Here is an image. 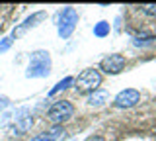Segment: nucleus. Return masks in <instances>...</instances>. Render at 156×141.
I'll return each instance as SVG.
<instances>
[{
  "label": "nucleus",
  "mask_w": 156,
  "mask_h": 141,
  "mask_svg": "<svg viewBox=\"0 0 156 141\" xmlns=\"http://www.w3.org/2000/svg\"><path fill=\"white\" fill-rule=\"evenodd\" d=\"M76 22H78V12L72 6H66L65 10L61 12V16H58V35H61L62 39L70 37V33L74 32V28H76Z\"/></svg>",
  "instance_id": "obj_4"
},
{
  "label": "nucleus",
  "mask_w": 156,
  "mask_h": 141,
  "mask_svg": "<svg viewBox=\"0 0 156 141\" xmlns=\"http://www.w3.org/2000/svg\"><path fill=\"white\" fill-rule=\"evenodd\" d=\"M76 84V90L80 94H90V92L98 90V86L101 84V75L94 69H88V71H82L78 75V79L74 80Z\"/></svg>",
  "instance_id": "obj_2"
},
{
  "label": "nucleus",
  "mask_w": 156,
  "mask_h": 141,
  "mask_svg": "<svg viewBox=\"0 0 156 141\" xmlns=\"http://www.w3.org/2000/svg\"><path fill=\"white\" fill-rule=\"evenodd\" d=\"M72 82H74V79H72V76H66V79H62L61 82H57V84H55V88H53L51 92H49V96H55L57 92H61V90L68 88V86H70Z\"/></svg>",
  "instance_id": "obj_11"
},
{
  "label": "nucleus",
  "mask_w": 156,
  "mask_h": 141,
  "mask_svg": "<svg viewBox=\"0 0 156 141\" xmlns=\"http://www.w3.org/2000/svg\"><path fill=\"white\" fill-rule=\"evenodd\" d=\"M45 16H47L45 12H35V14H31L29 18H26V22H23L22 26H18L16 30L12 32V35H14V37H20V35H23V33H26V32L29 30V28H35V26H37V22L45 20Z\"/></svg>",
  "instance_id": "obj_7"
},
{
  "label": "nucleus",
  "mask_w": 156,
  "mask_h": 141,
  "mask_svg": "<svg viewBox=\"0 0 156 141\" xmlns=\"http://www.w3.org/2000/svg\"><path fill=\"white\" fill-rule=\"evenodd\" d=\"M86 141H105L104 137H100V135H90V137H88Z\"/></svg>",
  "instance_id": "obj_15"
},
{
  "label": "nucleus",
  "mask_w": 156,
  "mask_h": 141,
  "mask_svg": "<svg viewBox=\"0 0 156 141\" xmlns=\"http://www.w3.org/2000/svg\"><path fill=\"white\" fill-rule=\"evenodd\" d=\"M31 125H33V120H31V116H27V110L22 114V118H16V121H14V125H12V133H26V131L31 129Z\"/></svg>",
  "instance_id": "obj_8"
},
{
  "label": "nucleus",
  "mask_w": 156,
  "mask_h": 141,
  "mask_svg": "<svg viewBox=\"0 0 156 141\" xmlns=\"http://www.w3.org/2000/svg\"><path fill=\"white\" fill-rule=\"evenodd\" d=\"M107 98H109V94H107L105 90H94L88 96V104L90 106H101V104L107 102Z\"/></svg>",
  "instance_id": "obj_10"
},
{
  "label": "nucleus",
  "mask_w": 156,
  "mask_h": 141,
  "mask_svg": "<svg viewBox=\"0 0 156 141\" xmlns=\"http://www.w3.org/2000/svg\"><path fill=\"white\" fill-rule=\"evenodd\" d=\"M65 137H66V131L57 125V128L49 129V131H45V133L37 135V137H33L31 141H61V139H65Z\"/></svg>",
  "instance_id": "obj_9"
},
{
  "label": "nucleus",
  "mask_w": 156,
  "mask_h": 141,
  "mask_svg": "<svg viewBox=\"0 0 156 141\" xmlns=\"http://www.w3.org/2000/svg\"><path fill=\"white\" fill-rule=\"evenodd\" d=\"M74 114V106L70 104L68 100H57L53 102V106L47 112V118L53 121V124H61V121H66L72 118Z\"/></svg>",
  "instance_id": "obj_3"
},
{
  "label": "nucleus",
  "mask_w": 156,
  "mask_h": 141,
  "mask_svg": "<svg viewBox=\"0 0 156 141\" xmlns=\"http://www.w3.org/2000/svg\"><path fill=\"white\" fill-rule=\"evenodd\" d=\"M140 10H143L146 16H156V4H143Z\"/></svg>",
  "instance_id": "obj_13"
},
{
  "label": "nucleus",
  "mask_w": 156,
  "mask_h": 141,
  "mask_svg": "<svg viewBox=\"0 0 156 141\" xmlns=\"http://www.w3.org/2000/svg\"><path fill=\"white\" fill-rule=\"evenodd\" d=\"M107 33H109V24L107 22H100L94 28V35H98V37H104V35H107Z\"/></svg>",
  "instance_id": "obj_12"
},
{
  "label": "nucleus",
  "mask_w": 156,
  "mask_h": 141,
  "mask_svg": "<svg viewBox=\"0 0 156 141\" xmlns=\"http://www.w3.org/2000/svg\"><path fill=\"white\" fill-rule=\"evenodd\" d=\"M51 71V55L49 51H33L31 57H29V65H27V72L26 75L29 79H43V76L49 75Z\"/></svg>",
  "instance_id": "obj_1"
},
{
  "label": "nucleus",
  "mask_w": 156,
  "mask_h": 141,
  "mask_svg": "<svg viewBox=\"0 0 156 141\" xmlns=\"http://www.w3.org/2000/svg\"><path fill=\"white\" fill-rule=\"evenodd\" d=\"M6 106H8V98H4V96H2V98H0V110H4Z\"/></svg>",
  "instance_id": "obj_16"
},
{
  "label": "nucleus",
  "mask_w": 156,
  "mask_h": 141,
  "mask_svg": "<svg viewBox=\"0 0 156 141\" xmlns=\"http://www.w3.org/2000/svg\"><path fill=\"white\" fill-rule=\"evenodd\" d=\"M125 67V57L123 55H107L105 59H101L100 69L105 71L107 75H119Z\"/></svg>",
  "instance_id": "obj_5"
},
{
  "label": "nucleus",
  "mask_w": 156,
  "mask_h": 141,
  "mask_svg": "<svg viewBox=\"0 0 156 141\" xmlns=\"http://www.w3.org/2000/svg\"><path fill=\"white\" fill-rule=\"evenodd\" d=\"M139 100H140V92L139 90L127 88V90L119 92V94L115 96V102H113V104L117 106V108H133Z\"/></svg>",
  "instance_id": "obj_6"
},
{
  "label": "nucleus",
  "mask_w": 156,
  "mask_h": 141,
  "mask_svg": "<svg viewBox=\"0 0 156 141\" xmlns=\"http://www.w3.org/2000/svg\"><path fill=\"white\" fill-rule=\"evenodd\" d=\"M10 45H12V37H4V39L0 41V53L8 51V49H10Z\"/></svg>",
  "instance_id": "obj_14"
}]
</instances>
